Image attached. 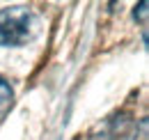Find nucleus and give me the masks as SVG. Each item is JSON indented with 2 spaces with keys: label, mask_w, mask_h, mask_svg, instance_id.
I'll return each mask as SVG.
<instances>
[{
  "label": "nucleus",
  "mask_w": 149,
  "mask_h": 140,
  "mask_svg": "<svg viewBox=\"0 0 149 140\" xmlns=\"http://www.w3.org/2000/svg\"><path fill=\"white\" fill-rule=\"evenodd\" d=\"M140 16V21L145 23V18H147V0H142L140 2V7H135V18Z\"/></svg>",
  "instance_id": "nucleus-3"
},
{
  "label": "nucleus",
  "mask_w": 149,
  "mask_h": 140,
  "mask_svg": "<svg viewBox=\"0 0 149 140\" xmlns=\"http://www.w3.org/2000/svg\"><path fill=\"white\" fill-rule=\"evenodd\" d=\"M12 101H14V92H12V88H9L7 80L0 78V120H2L5 113L12 108Z\"/></svg>",
  "instance_id": "nucleus-2"
},
{
  "label": "nucleus",
  "mask_w": 149,
  "mask_h": 140,
  "mask_svg": "<svg viewBox=\"0 0 149 140\" xmlns=\"http://www.w3.org/2000/svg\"><path fill=\"white\" fill-rule=\"evenodd\" d=\"M39 32L37 14L25 5L0 9V46H25Z\"/></svg>",
  "instance_id": "nucleus-1"
}]
</instances>
